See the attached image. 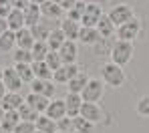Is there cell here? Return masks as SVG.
<instances>
[{
	"label": "cell",
	"instance_id": "6da1fadb",
	"mask_svg": "<svg viewBox=\"0 0 149 133\" xmlns=\"http://www.w3.org/2000/svg\"><path fill=\"white\" fill-rule=\"evenodd\" d=\"M101 81L105 87H111V89H119L125 85V71L123 67L115 65V63H105L101 67Z\"/></svg>",
	"mask_w": 149,
	"mask_h": 133
},
{
	"label": "cell",
	"instance_id": "7a4b0ae2",
	"mask_svg": "<svg viewBox=\"0 0 149 133\" xmlns=\"http://www.w3.org/2000/svg\"><path fill=\"white\" fill-rule=\"evenodd\" d=\"M133 54H135V47H133V42L117 40V42L113 45V49H111V54H109V56H111V63H115V65H119V67H125V65L131 63Z\"/></svg>",
	"mask_w": 149,
	"mask_h": 133
},
{
	"label": "cell",
	"instance_id": "3957f363",
	"mask_svg": "<svg viewBox=\"0 0 149 133\" xmlns=\"http://www.w3.org/2000/svg\"><path fill=\"white\" fill-rule=\"evenodd\" d=\"M107 16L111 18V22L115 26H121L125 22H129L135 14H133V6H129L127 2H119V4L111 6V10L107 12Z\"/></svg>",
	"mask_w": 149,
	"mask_h": 133
},
{
	"label": "cell",
	"instance_id": "277c9868",
	"mask_svg": "<svg viewBox=\"0 0 149 133\" xmlns=\"http://www.w3.org/2000/svg\"><path fill=\"white\" fill-rule=\"evenodd\" d=\"M103 93H105V85H103V81L91 77L89 83H87V87H85L83 93H81L83 103H97V101L103 99Z\"/></svg>",
	"mask_w": 149,
	"mask_h": 133
},
{
	"label": "cell",
	"instance_id": "5b68a950",
	"mask_svg": "<svg viewBox=\"0 0 149 133\" xmlns=\"http://www.w3.org/2000/svg\"><path fill=\"white\" fill-rule=\"evenodd\" d=\"M139 34H141V20H139L137 16H133L129 22H125V24H121V26H117V40L133 42Z\"/></svg>",
	"mask_w": 149,
	"mask_h": 133
},
{
	"label": "cell",
	"instance_id": "8992f818",
	"mask_svg": "<svg viewBox=\"0 0 149 133\" xmlns=\"http://www.w3.org/2000/svg\"><path fill=\"white\" fill-rule=\"evenodd\" d=\"M101 16H103V8H101V4H97V2H87L85 12H83V18H81V26L95 28L97 24H99Z\"/></svg>",
	"mask_w": 149,
	"mask_h": 133
},
{
	"label": "cell",
	"instance_id": "52a82bcc",
	"mask_svg": "<svg viewBox=\"0 0 149 133\" xmlns=\"http://www.w3.org/2000/svg\"><path fill=\"white\" fill-rule=\"evenodd\" d=\"M79 73H81V71H79V65H77V63H73V65H63L58 71L52 73V83H54V85H56V83H58V85H67V83L73 79V77H77Z\"/></svg>",
	"mask_w": 149,
	"mask_h": 133
},
{
	"label": "cell",
	"instance_id": "ba28073f",
	"mask_svg": "<svg viewBox=\"0 0 149 133\" xmlns=\"http://www.w3.org/2000/svg\"><path fill=\"white\" fill-rule=\"evenodd\" d=\"M2 83H4V87H6L8 93H20V89H22V85H24V83L20 81V77L16 75L14 67H6V69H4Z\"/></svg>",
	"mask_w": 149,
	"mask_h": 133
},
{
	"label": "cell",
	"instance_id": "9c48e42d",
	"mask_svg": "<svg viewBox=\"0 0 149 133\" xmlns=\"http://www.w3.org/2000/svg\"><path fill=\"white\" fill-rule=\"evenodd\" d=\"M45 115L49 119H52V121H58V119L67 117V103H65V99H50Z\"/></svg>",
	"mask_w": 149,
	"mask_h": 133
},
{
	"label": "cell",
	"instance_id": "30bf717a",
	"mask_svg": "<svg viewBox=\"0 0 149 133\" xmlns=\"http://www.w3.org/2000/svg\"><path fill=\"white\" fill-rule=\"evenodd\" d=\"M81 117L95 125L103 119V109H101L99 103H83L81 105Z\"/></svg>",
	"mask_w": 149,
	"mask_h": 133
},
{
	"label": "cell",
	"instance_id": "8fae6325",
	"mask_svg": "<svg viewBox=\"0 0 149 133\" xmlns=\"http://www.w3.org/2000/svg\"><path fill=\"white\" fill-rule=\"evenodd\" d=\"M56 26H52V20H47V18H40V22H36L34 26L30 28V32H32V36H34V40H42V42H47V38H49V34L54 30Z\"/></svg>",
	"mask_w": 149,
	"mask_h": 133
},
{
	"label": "cell",
	"instance_id": "7c38bea8",
	"mask_svg": "<svg viewBox=\"0 0 149 133\" xmlns=\"http://www.w3.org/2000/svg\"><path fill=\"white\" fill-rule=\"evenodd\" d=\"M30 93H36V95H42V97H47V99H52L54 97V91H56V87H54V83L52 81H40V79H34L30 83Z\"/></svg>",
	"mask_w": 149,
	"mask_h": 133
},
{
	"label": "cell",
	"instance_id": "4fadbf2b",
	"mask_svg": "<svg viewBox=\"0 0 149 133\" xmlns=\"http://www.w3.org/2000/svg\"><path fill=\"white\" fill-rule=\"evenodd\" d=\"M58 54L63 58V65H73L77 63V56H79V47L74 40H67L61 49H58Z\"/></svg>",
	"mask_w": 149,
	"mask_h": 133
},
{
	"label": "cell",
	"instance_id": "5bb4252c",
	"mask_svg": "<svg viewBox=\"0 0 149 133\" xmlns=\"http://www.w3.org/2000/svg\"><path fill=\"white\" fill-rule=\"evenodd\" d=\"M40 14H42V18H47V20H63L65 10H63L58 4H54L52 0H49V2H45V4L40 6Z\"/></svg>",
	"mask_w": 149,
	"mask_h": 133
},
{
	"label": "cell",
	"instance_id": "9a60e30c",
	"mask_svg": "<svg viewBox=\"0 0 149 133\" xmlns=\"http://www.w3.org/2000/svg\"><path fill=\"white\" fill-rule=\"evenodd\" d=\"M65 103H67V117H79L81 115V105H83V97L77 95V93H67L65 97Z\"/></svg>",
	"mask_w": 149,
	"mask_h": 133
},
{
	"label": "cell",
	"instance_id": "2e32d148",
	"mask_svg": "<svg viewBox=\"0 0 149 133\" xmlns=\"http://www.w3.org/2000/svg\"><path fill=\"white\" fill-rule=\"evenodd\" d=\"M61 30H63V34L67 36V40H79V32H81V22H74L71 18H63L61 20Z\"/></svg>",
	"mask_w": 149,
	"mask_h": 133
},
{
	"label": "cell",
	"instance_id": "e0dca14e",
	"mask_svg": "<svg viewBox=\"0 0 149 133\" xmlns=\"http://www.w3.org/2000/svg\"><path fill=\"white\" fill-rule=\"evenodd\" d=\"M0 105L4 111H18L20 107L24 105V97L20 93H6L4 99L0 101Z\"/></svg>",
	"mask_w": 149,
	"mask_h": 133
},
{
	"label": "cell",
	"instance_id": "ac0fdd59",
	"mask_svg": "<svg viewBox=\"0 0 149 133\" xmlns=\"http://www.w3.org/2000/svg\"><path fill=\"white\" fill-rule=\"evenodd\" d=\"M14 36H16V49H24V51H32V47H34V36H32V32H30V28H22V30H18V32H14Z\"/></svg>",
	"mask_w": 149,
	"mask_h": 133
},
{
	"label": "cell",
	"instance_id": "d6986e66",
	"mask_svg": "<svg viewBox=\"0 0 149 133\" xmlns=\"http://www.w3.org/2000/svg\"><path fill=\"white\" fill-rule=\"evenodd\" d=\"M101 40V34L97 28H89V26H81L79 32V42H83L85 47H93Z\"/></svg>",
	"mask_w": 149,
	"mask_h": 133
},
{
	"label": "cell",
	"instance_id": "ffe728a7",
	"mask_svg": "<svg viewBox=\"0 0 149 133\" xmlns=\"http://www.w3.org/2000/svg\"><path fill=\"white\" fill-rule=\"evenodd\" d=\"M22 14H24V26L26 28H32L36 22H40V18H42L40 6H36V4H28L22 10Z\"/></svg>",
	"mask_w": 149,
	"mask_h": 133
},
{
	"label": "cell",
	"instance_id": "44dd1931",
	"mask_svg": "<svg viewBox=\"0 0 149 133\" xmlns=\"http://www.w3.org/2000/svg\"><path fill=\"white\" fill-rule=\"evenodd\" d=\"M89 79H91V77H89L87 73H83V71H81L77 77H73V79L67 83V85H69V87H67V93H77V95H81V93H83V89L87 87Z\"/></svg>",
	"mask_w": 149,
	"mask_h": 133
},
{
	"label": "cell",
	"instance_id": "7402d4cb",
	"mask_svg": "<svg viewBox=\"0 0 149 133\" xmlns=\"http://www.w3.org/2000/svg\"><path fill=\"white\" fill-rule=\"evenodd\" d=\"M24 101L32 107V109H36L40 115L47 111V107H49V103H50V99L42 97V95H36V93H28V95L24 97Z\"/></svg>",
	"mask_w": 149,
	"mask_h": 133
},
{
	"label": "cell",
	"instance_id": "603a6c76",
	"mask_svg": "<svg viewBox=\"0 0 149 133\" xmlns=\"http://www.w3.org/2000/svg\"><path fill=\"white\" fill-rule=\"evenodd\" d=\"M97 30H99V34H101V38H111L113 34H117V26L111 22V18L107 16V14H103L101 16V20H99V24H97Z\"/></svg>",
	"mask_w": 149,
	"mask_h": 133
},
{
	"label": "cell",
	"instance_id": "cb8c5ba5",
	"mask_svg": "<svg viewBox=\"0 0 149 133\" xmlns=\"http://www.w3.org/2000/svg\"><path fill=\"white\" fill-rule=\"evenodd\" d=\"M18 123H20V115H18V111H6L2 123H0V127H2V131H4V133H12L14 129H16Z\"/></svg>",
	"mask_w": 149,
	"mask_h": 133
},
{
	"label": "cell",
	"instance_id": "d4e9b609",
	"mask_svg": "<svg viewBox=\"0 0 149 133\" xmlns=\"http://www.w3.org/2000/svg\"><path fill=\"white\" fill-rule=\"evenodd\" d=\"M6 22H8V30H12V32H18V30H22L24 26V14H22V10H12L8 16H6Z\"/></svg>",
	"mask_w": 149,
	"mask_h": 133
},
{
	"label": "cell",
	"instance_id": "484cf974",
	"mask_svg": "<svg viewBox=\"0 0 149 133\" xmlns=\"http://www.w3.org/2000/svg\"><path fill=\"white\" fill-rule=\"evenodd\" d=\"M32 73H34V79L52 81V71L49 69V65L45 61H34L32 63Z\"/></svg>",
	"mask_w": 149,
	"mask_h": 133
},
{
	"label": "cell",
	"instance_id": "4316f807",
	"mask_svg": "<svg viewBox=\"0 0 149 133\" xmlns=\"http://www.w3.org/2000/svg\"><path fill=\"white\" fill-rule=\"evenodd\" d=\"M34 127H36V131H42V133H56V121L49 119V117L42 113V115H38V119L34 121Z\"/></svg>",
	"mask_w": 149,
	"mask_h": 133
},
{
	"label": "cell",
	"instance_id": "83f0119b",
	"mask_svg": "<svg viewBox=\"0 0 149 133\" xmlns=\"http://www.w3.org/2000/svg\"><path fill=\"white\" fill-rule=\"evenodd\" d=\"M65 42H67V36L63 34V30H61V28H54V30L49 34V38H47V45H49L50 51H58Z\"/></svg>",
	"mask_w": 149,
	"mask_h": 133
},
{
	"label": "cell",
	"instance_id": "f1b7e54d",
	"mask_svg": "<svg viewBox=\"0 0 149 133\" xmlns=\"http://www.w3.org/2000/svg\"><path fill=\"white\" fill-rule=\"evenodd\" d=\"M18 115H20V121H28V123H34V121L38 119V115H40V113H38L36 109H32V107H30V105H28V103L24 101V105L18 109Z\"/></svg>",
	"mask_w": 149,
	"mask_h": 133
},
{
	"label": "cell",
	"instance_id": "f546056e",
	"mask_svg": "<svg viewBox=\"0 0 149 133\" xmlns=\"http://www.w3.org/2000/svg\"><path fill=\"white\" fill-rule=\"evenodd\" d=\"M14 47H16V36H14L12 30H6V32L0 36V51H2V53H8V51H12Z\"/></svg>",
	"mask_w": 149,
	"mask_h": 133
},
{
	"label": "cell",
	"instance_id": "4dcf8cb0",
	"mask_svg": "<svg viewBox=\"0 0 149 133\" xmlns=\"http://www.w3.org/2000/svg\"><path fill=\"white\" fill-rule=\"evenodd\" d=\"M73 127H74V131H77V133H93V131H95V125H93L91 121L83 119L81 115L73 119ZM74 131H73V133H74Z\"/></svg>",
	"mask_w": 149,
	"mask_h": 133
},
{
	"label": "cell",
	"instance_id": "1f68e13d",
	"mask_svg": "<svg viewBox=\"0 0 149 133\" xmlns=\"http://www.w3.org/2000/svg\"><path fill=\"white\" fill-rule=\"evenodd\" d=\"M12 61H14V65H32L34 63L32 53L30 51H24V49H16L14 54H12Z\"/></svg>",
	"mask_w": 149,
	"mask_h": 133
},
{
	"label": "cell",
	"instance_id": "d6a6232c",
	"mask_svg": "<svg viewBox=\"0 0 149 133\" xmlns=\"http://www.w3.org/2000/svg\"><path fill=\"white\" fill-rule=\"evenodd\" d=\"M16 75L20 77L22 83H32L34 81V73H32V65H14Z\"/></svg>",
	"mask_w": 149,
	"mask_h": 133
},
{
	"label": "cell",
	"instance_id": "836d02e7",
	"mask_svg": "<svg viewBox=\"0 0 149 133\" xmlns=\"http://www.w3.org/2000/svg\"><path fill=\"white\" fill-rule=\"evenodd\" d=\"M30 53H32V58H34V61H45V58H47V54L50 53V49H49V45H47V42L36 40Z\"/></svg>",
	"mask_w": 149,
	"mask_h": 133
},
{
	"label": "cell",
	"instance_id": "e575fe53",
	"mask_svg": "<svg viewBox=\"0 0 149 133\" xmlns=\"http://www.w3.org/2000/svg\"><path fill=\"white\" fill-rule=\"evenodd\" d=\"M85 6H87V2H83V0H77L74 8H71V10L65 14V18H71V20H74V22H81V18H83V12H85Z\"/></svg>",
	"mask_w": 149,
	"mask_h": 133
},
{
	"label": "cell",
	"instance_id": "d590c367",
	"mask_svg": "<svg viewBox=\"0 0 149 133\" xmlns=\"http://www.w3.org/2000/svg\"><path fill=\"white\" fill-rule=\"evenodd\" d=\"M45 63L49 65V69L54 73V71H58L61 67H63V58H61V54H58V51H50L49 54H47V58H45Z\"/></svg>",
	"mask_w": 149,
	"mask_h": 133
},
{
	"label": "cell",
	"instance_id": "8d00e7d4",
	"mask_svg": "<svg viewBox=\"0 0 149 133\" xmlns=\"http://www.w3.org/2000/svg\"><path fill=\"white\" fill-rule=\"evenodd\" d=\"M135 113L139 117H149V95H143L137 103H135Z\"/></svg>",
	"mask_w": 149,
	"mask_h": 133
},
{
	"label": "cell",
	"instance_id": "74e56055",
	"mask_svg": "<svg viewBox=\"0 0 149 133\" xmlns=\"http://www.w3.org/2000/svg\"><path fill=\"white\" fill-rule=\"evenodd\" d=\"M56 131H63V133H73L74 127H73V119L71 117H63L56 121Z\"/></svg>",
	"mask_w": 149,
	"mask_h": 133
},
{
	"label": "cell",
	"instance_id": "f35d334b",
	"mask_svg": "<svg viewBox=\"0 0 149 133\" xmlns=\"http://www.w3.org/2000/svg\"><path fill=\"white\" fill-rule=\"evenodd\" d=\"M36 131V127H34V123H28V121H20L18 125H16V129L12 133H34Z\"/></svg>",
	"mask_w": 149,
	"mask_h": 133
},
{
	"label": "cell",
	"instance_id": "ab89813d",
	"mask_svg": "<svg viewBox=\"0 0 149 133\" xmlns=\"http://www.w3.org/2000/svg\"><path fill=\"white\" fill-rule=\"evenodd\" d=\"M12 10H14V8H12L10 0H0V18H6Z\"/></svg>",
	"mask_w": 149,
	"mask_h": 133
},
{
	"label": "cell",
	"instance_id": "60d3db41",
	"mask_svg": "<svg viewBox=\"0 0 149 133\" xmlns=\"http://www.w3.org/2000/svg\"><path fill=\"white\" fill-rule=\"evenodd\" d=\"M54 4H58L63 10H65V14L71 10V8H74V4H77V0H52Z\"/></svg>",
	"mask_w": 149,
	"mask_h": 133
},
{
	"label": "cell",
	"instance_id": "b9f144b4",
	"mask_svg": "<svg viewBox=\"0 0 149 133\" xmlns=\"http://www.w3.org/2000/svg\"><path fill=\"white\" fill-rule=\"evenodd\" d=\"M10 4H12L14 10H24L26 6L30 4V0H10Z\"/></svg>",
	"mask_w": 149,
	"mask_h": 133
},
{
	"label": "cell",
	"instance_id": "7bdbcfd3",
	"mask_svg": "<svg viewBox=\"0 0 149 133\" xmlns=\"http://www.w3.org/2000/svg\"><path fill=\"white\" fill-rule=\"evenodd\" d=\"M6 30H8V22H6V18H0V36H2Z\"/></svg>",
	"mask_w": 149,
	"mask_h": 133
},
{
	"label": "cell",
	"instance_id": "ee69618b",
	"mask_svg": "<svg viewBox=\"0 0 149 133\" xmlns=\"http://www.w3.org/2000/svg\"><path fill=\"white\" fill-rule=\"evenodd\" d=\"M6 93H8V91H6V87H4V83L0 81V101L4 99V95H6Z\"/></svg>",
	"mask_w": 149,
	"mask_h": 133
},
{
	"label": "cell",
	"instance_id": "f6af8a7d",
	"mask_svg": "<svg viewBox=\"0 0 149 133\" xmlns=\"http://www.w3.org/2000/svg\"><path fill=\"white\" fill-rule=\"evenodd\" d=\"M45 2H49V0H30V4H36V6H42Z\"/></svg>",
	"mask_w": 149,
	"mask_h": 133
},
{
	"label": "cell",
	"instance_id": "bcb514c9",
	"mask_svg": "<svg viewBox=\"0 0 149 133\" xmlns=\"http://www.w3.org/2000/svg\"><path fill=\"white\" fill-rule=\"evenodd\" d=\"M4 113H6V111H4V109H2V105H0V123H2V119H4Z\"/></svg>",
	"mask_w": 149,
	"mask_h": 133
},
{
	"label": "cell",
	"instance_id": "7dc6e473",
	"mask_svg": "<svg viewBox=\"0 0 149 133\" xmlns=\"http://www.w3.org/2000/svg\"><path fill=\"white\" fill-rule=\"evenodd\" d=\"M2 75H4V67L0 65V81H2Z\"/></svg>",
	"mask_w": 149,
	"mask_h": 133
},
{
	"label": "cell",
	"instance_id": "c3c4849f",
	"mask_svg": "<svg viewBox=\"0 0 149 133\" xmlns=\"http://www.w3.org/2000/svg\"><path fill=\"white\" fill-rule=\"evenodd\" d=\"M34 133H42V131H34Z\"/></svg>",
	"mask_w": 149,
	"mask_h": 133
},
{
	"label": "cell",
	"instance_id": "681fc988",
	"mask_svg": "<svg viewBox=\"0 0 149 133\" xmlns=\"http://www.w3.org/2000/svg\"><path fill=\"white\" fill-rule=\"evenodd\" d=\"M56 133H63V131H56Z\"/></svg>",
	"mask_w": 149,
	"mask_h": 133
},
{
	"label": "cell",
	"instance_id": "f907efd6",
	"mask_svg": "<svg viewBox=\"0 0 149 133\" xmlns=\"http://www.w3.org/2000/svg\"><path fill=\"white\" fill-rule=\"evenodd\" d=\"M74 133H77V131H74Z\"/></svg>",
	"mask_w": 149,
	"mask_h": 133
}]
</instances>
